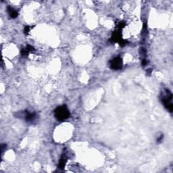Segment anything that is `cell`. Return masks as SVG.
<instances>
[{
  "label": "cell",
  "mask_w": 173,
  "mask_h": 173,
  "mask_svg": "<svg viewBox=\"0 0 173 173\" xmlns=\"http://www.w3.org/2000/svg\"><path fill=\"white\" fill-rule=\"evenodd\" d=\"M70 111L66 105L58 106L54 110V116L57 120L63 122L70 117Z\"/></svg>",
  "instance_id": "1"
},
{
  "label": "cell",
  "mask_w": 173,
  "mask_h": 173,
  "mask_svg": "<svg viewBox=\"0 0 173 173\" xmlns=\"http://www.w3.org/2000/svg\"><path fill=\"white\" fill-rule=\"evenodd\" d=\"M165 91H166V94L163 95L162 97H161V101H162L165 108L170 113H172L173 111V105L172 103V94L169 91V89H166Z\"/></svg>",
  "instance_id": "2"
},
{
  "label": "cell",
  "mask_w": 173,
  "mask_h": 173,
  "mask_svg": "<svg viewBox=\"0 0 173 173\" xmlns=\"http://www.w3.org/2000/svg\"><path fill=\"white\" fill-rule=\"evenodd\" d=\"M110 41L112 43H118L121 47H124L126 44L128 43V42L126 40L122 39V30L118 29L115 32L112 33Z\"/></svg>",
  "instance_id": "3"
},
{
  "label": "cell",
  "mask_w": 173,
  "mask_h": 173,
  "mask_svg": "<svg viewBox=\"0 0 173 173\" xmlns=\"http://www.w3.org/2000/svg\"><path fill=\"white\" fill-rule=\"evenodd\" d=\"M110 67L112 70H120L122 68V59L119 56L114 58L110 61Z\"/></svg>",
  "instance_id": "4"
},
{
  "label": "cell",
  "mask_w": 173,
  "mask_h": 173,
  "mask_svg": "<svg viewBox=\"0 0 173 173\" xmlns=\"http://www.w3.org/2000/svg\"><path fill=\"white\" fill-rule=\"evenodd\" d=\"M21 114L22 116H23L24 119L27 122H33L37 119V114L35 112H31L28 110H25Z\"/></svg>",
  "instance_id": "5"
},
{
  "label": "cell",
  "mask_w": 173,
  "mask_h": 173,
  "mask_svg": "<svg viewBox=\"0 0 173 173\" xmlns=\"http://www.w3.org/2000/svg\"><path fill=\"white\" fill-rule=\"evenodd\" d=\"M35 48H34L33 46H31V45H27L25 48H23V49H21V56H23V57H26V56L29 55L30 52H33L35 51Z\"/></svg>",
  "instance_id": "6"
},
{
  "label": "cell",
  "mask_w": 173,
  "mask_h": 173,
  "mask_svg": "<svg viewBox=\"0 0 173 173\" xmlns=\"http://www.w3.org/2000/svg\"><path fill=\"white\" fill-rule=\"evenodd\" d=\"M68 158L67 156H66V154H62L61 158H60L59 162H58V168L60 169V170H63L64 167L66 166V162H67Z\"/></svg>",
  "instance_id": "7"
},
{
  "label": "cell",
  "mask_w": 173,
  "mask_h": 173,
  "mask_svg": "<svg viewBox=\"0 0 173 173\" xmlns=\"http://www.w3.org/2000/svg\"><path fill=\"white\" fill-rule=\"evenodd\" d=\"M7 11L9 14V16L10 17L11 19H16V18H17L18 16H19L18 11L16 9L14 8L13 7L10 6V5L7 7Z\"/></svg>",
  "instance_id": "8"
},
{
  "label": "cell",
  "mask_w": 173,
  "mask_h": 173,
  "mask_svg": "<svg viewBox=\"0 0 173 173\" xmlns=\"http://www.w3.org/2000/svg\"><path fill=\"white\" fill-rule=\"evenodd\" d=\"M32 29H33V27H30V26H27V27H25V29H24V33H25V35H28Z\"/></svg>",
  "instance_id": "9"
},
{
  "label": "cell",
  "mask_w": 173,
  "mask_h": 173,
  "mask_svg": "<svg viewBox=\"0 0 173 173\" xmlns=\"http://www.w3.org/2000/svg\"><path fill=\"white\" fill-rule=\"evenodd\" d=\"M5 149H6V145L5 144H2L1 146V154H3V152H5Z\"/></svg>",
  "instance_id": "10"
},
{
  "label": "cell",
  "mask_w": 173,
  "mask_h": 173,
  "mask_svg": "<svg viewBox=\"0 0 173 173\" xmlns=\"http://www.w3.org/2000/svg\"><path fill=\"white\" fill-rule=\"evenodd\" d=\"M163 137H164V135H161L157 139V143H160L162 142Z\"/></svg>",
  "instance_id": "11"
},
{
  "label": "cell",
  "mask_w": 173,
  "mask_h": 173,
  "mask_svg": "<svg viewBox=\"0 0 173 173\" xmlns=\"http://www.w3.org/2000/svg\"><path fill=\"white\" fill-rule=\"evenodd\" d=\"M147 64H148V60H147L146 58H144V59L142 60V65L145 66H146Z\"/></svg>",
  "instance_id": "12"
}]
</instances>
